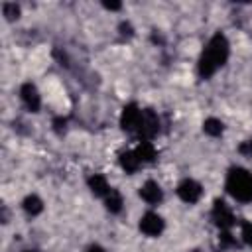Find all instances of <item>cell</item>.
Listing matches in <instances>:
<instances>
[{
  "instance_id": "1",
  "label": "cell",
  "mask_w": 252,
  "mask_h": 252,
  "mask_svg": "<svg viewBox=\"0 0 252 252\" xmlns=\"http://www.w3.org/2000/svg\"><path fill=\"white\" fill-rule=\"evenodd\" d=\"M228 53H230V49H228V39H226L220 32H217V33L209 39L205 51L201 53L199 67H197V69H199V75H201L203 79L213 77V75L217 73V69L226 63Z\"/></svg>"
},
{
  "instance_id": "2",
  "label": "cell",
  "mask_w": 252,
  "mask_h": 252,
  "mask_svg": "<svg viewBox=\"0 0 252 252\" xmlns=\"http://www.w3.org/2000/svg\"><path fill=\"white\" fill-rule=\"evenodd\" d=\"M226 191L238 203L252 201V173L244 167H232L226 175Z\"/></svg>"
},
{
  "instance_id": "3",
  "label": "cell",
  "mask_w": 252,
  "mask_h": 252,
  "mask_svg": "<svg viewBox=\"0 0 252 252\" xmlns=\"http://www.w3.org/2000/svg\"><path fill=\"white\" fill-rule=\"evenodd\" d=\"M158 132H159V118H158V114H156L152 108H144L136 134H138L142 140H148V142H150Z\"/></svg>"
},
{
  "instance_id": "4",
  "label": "cell",
  "mask_w": 252,
  "mask_h": 252,
  "mask_svg": "<svg viewBox=\"0 0 252 252\" xmlns=\"http://www.w3.org/2000/svg\"><path fill=\"white\" fill-rule=\"evenodd\" d=\"M211 217H213L215 224H217L220 230H228V228L236 222L234 213L230 211V207H228L222 199H215V203H213V211H211Z\"/></svg>"
},
{
  "instance_id": "5",
  "label": "cell",
  "mask_w": 252,
  "mask_h": 252,
  "mask_svg": "<svg viewBox=\"0 0 252 252\" xmlns=\"http://www.w3.org/2000/svg\"><path fill=\"white\" fill-rule=\"evenodd\" d=\"M177 195H179V199L183 201V203H189V205H193V203H197L199 199H201V195H203V187L195 181V179H183L179 185H177Z\"/></svg>"
},
{
  "instance_id": "6",
  "label": "cell",
  "mask_w": 252,
  "mask_h": 252,
  "mask_svg": "<svg viewBox=\"0 0 252 252\" xmlns=\"http://www.w3.org/2000/svg\"><path fill=\"white\" fill-rule=\"evenodd\" d=\"M140 118H142V108L134 102L126 104L122 108V114H120V126L122 130L126 132H136L138 130V124H140Z\"/></svg>"
},
{
  "instance_id": "7",
  "label": "cell",
  "mask_w": 252,
  "mask_h": 252,
  "mask_svg": "<svg viewBox=\"0 0 252 252\" xmlns=\"http://www.w3.org/2000/svg\"><path fill=\"white\" fill-rule=\"evenodd\" d=\"M163 226H165V222L158 213L150 211V213L142 215V219H140V230L146 236H159L163 232Z\"/></svg>"
},
{
  "instance_id": "8",
  "label": "cell",
  "mask_w": 252,
  "mask_h": 252,
  "mask_svg": "<svg viewBox=\"0 0 252 252\" xmlns=\"http://www.w3.org/2000/svg\"><path fill=\"white\" fill-rule=\"evenodd\" d=\"M20 98H22V102L26 104V108L30 112H37L39 106H41V98H39V93H37V89H35L33 83H24L22 85Z\"/></svg>"
},
{
  "instance_id": "9",
  "label": "cell",
  "mask_w": 252,
  "mask_h": 252,
  "mask_svg": "<svg viewBox=\"0 0 252 252\" xmlns=\"http://www.w3.org/2000/svg\"><path fill=\"white\" fill-rule=\"evenodd\" d=\"M140 197H142L148 205H158V203H161V199H163V191H161V187L158 185V181L148 179V181L140 187Z\"/></svg>"
},
{
  "instance_id": "10",
  "label": "cell",
  "mask_w": 252,
  "mask_h": 252,
  "mask_svg": "<svg viewBox=\"0 0 252 252\" xmlns=\"http://www.w3.org/2000/svg\"><path fill=\"white\" fill-rule=\"evenodd\" d=\"M87 183H89V189L96 195V197H106L108 193H110V185H108V181H106V177L104 175H100V173H93L89 179H87Z\"/></svg>"
},
{
  "instance_id": "11",
  "label": "cell",
  "mask_w": 252,
  "mask_h": 252,
  "mask_svg": "<svg viewBox=\"0 0 252 252\" xmlns=\"http://www.w3.org/2000/svg\"><path fill=\"white\" fill-rule=\"evenodd\" d=\"M134 154H136V158L140 159V163H150V161L156 159V148H154V144L148 142V140H142L140 146L134 150Z\"/></svg>"
},
{
  "instance_id": "12",
  "label": "cell",
  "mask_w": 252,
  "mask_h": 252,
  "mask_svg": "<svg viewBox=\"0 0 252 252\" xmlns=\"http://www.w3.org/2000/svg\"><path fill=\"white\" fill-rule=\"evenodd\" d=\"M120 165H122V169L126 173H136L142 163H140V159L136 158L134 152H122L120 154Z\"/></svg>"
},
{
  "instance_id": "13",
  "label": "cell",
  "mask_w": 252,
  "mask_h": 252,
  "mask_svg": "<svg viewBox=\"0 0 252 252\" xmlns=\"http://www.w3.org/2000/svg\"><path fill=\"white\" fill-rule=\"evenodd\" d=\"M104 205H106V211H110V213H120V211H122V205H124V199H122L120 191L110 189V193L104 197Z\"/></svg>"
},
{
  "instance_id": "14",
  "label": "cell",
  "mask_w": 252,
  "mask_h": 252,
  "mask_svg": "<svg viewBox=\"0 0 252 252\" xmlns=\"http://www.w3.org/2000/svg\"><path fill=\"white\" fill-rule=\"evenodd\" d=\"M22 207H24V211H26L28 215L35 217V215H39V213L43 211V201H41L37 195H28V197L24 199Z\"/></svg>"
},
{
  "instance_id": "15",
  "label": "cell",
  "mask_w": 252,
  "mask_h": 252,
  "mask_svg": "<svg viewBox=\"0 0 252 252\" xmlns=\"http://www.w3.org/2000/svg\"><path fill=\"white\" fill-rule=\"evenodd\" d=\"M222 130H224V126H222V122L219 118H207L203 122V132L209 134V136H220Z\"/></svg>"
},
{
  "instance_id": "16",
  "label": "cell",
  "mask_w": 252,
  "mask_h": 252,
  "mask_svg": "<svg viewBox=\"0 0 252 252\" xmlns=\"http://www.w3.org/2000/svg\"><path fill=\"white\" fill-rule=\"evenodd\" d=\"M2 14L6 16V20H18V16H20V6L16 4V2H4L2 4Z\"/></svg>"
},
{
  "instance_id": "17",
  "label": "cell",
  "mask_w": 252,
  "mask_h": 252,
  "mask_svg": "<svg viewBox=\"0 0 252 252\" xmlns=\"http://www.w3.org/2000/svg\"><path fill=\"white\" fill-rule=\"evenodd\" d=\"M240 236H242L244 244L252 246V222H250V220H244V222L240 224Z\"/></svg>"
},
{
  "instance_id": "18",
  "label": "cell",
  "mask_w": 252,
  "mask_h": 252,
  "mask_svg": "<svg viewBox=\"0 0 252 252\" xmlns=\"http://www.w3.org/2000/svg\"><path fill=\"white\" fill-rule=\"evenodd\" d=\"M219 242H220V248H230V246H236V238L228 232V230H220L219 234Z\"/></svg>"
},
{
  "instance_id": "19",
  "label": "cell",
  "mask_w": 252,
  "mask_h": 252,
  "mask_svg": "<svg viewBox=\"0 0 252 252\" xmlns=\"http://www.w3.org/2000/svg\"><path fill=\"white\" fill-rule=\"evenodd\" d=\"M238 152H240L242 156H246V158H252V140L242 142V144L238 146Z\"/></svg>"
},
{
  "instance_id": "20",
  "label": "cell",
  "mask_w": 252,
  "mask_h": 252,
  "mask_svg": "<svg viewBox=\"0 0 252 252\" xmlns=\"http://www.w3.org/2000/svg\"><path fill=\"white\" fill-rule=\"evenodd\" d=\"M118 30H120V33H122V35H126V37H130V35H132V32H134V30H132V26H130L128 22H122V24L118 26Z\"/></svg>"
},
{
  "instance_id": "21",
  "label": "cell",
  "mask_w": 252,
  "mask_h": 252,
  "mask_svg": "<svg viewBox=\"0 0 252 252\" xmlns=\"http://www.w3.org/2000/svg\"><path fill=\"white\" fill-rule=\"evenodd\" d=\"M104 8L106 10H120L122 4H118V2H104Z\"/></svg>"
},
{
  "instance_id": "22",
  "label": "cell",
  "mask_w": 252,
  "mask_h": 252,
  "mask_svg": "<svg viewBox=\"0 0 252 252\" xmlns=\"http://www.w3.org/2000/svg\"><path fill=\"white\" fill-rule=\"evenodd\" d=\"M53 124H55V130H59V132H61V128L65 130V120H63V118H57Z\"/></svg>"
},
{
  "instance_id": "23",
  "label": "cell",
  "mask_w": 252,
  "mask_h": 252,
  "mask_svg": "<svg viewBox=\"0 0 252 252\" xmlns=\"http://www.w3.org/2000/svg\"><path fill=\"white\" fill-rule=\"evenodd\" d=\"M87 252H104V250H102L100 246H91V248H89Z\"/></svg>"
},
{
  "instance_id": "24",
  "label": "cell",
  "mask_w": 252,
  "mask_h": 252,
  "mask_svg": "<svg viewBox=\"0 0 252 252\" xmlns=\"http://www.w3.org/2000/svg\"><path fill=\"white\" fill-rule=\"evenodd\" d=\"M28 252H33V250H28Z\"/></svg>"
}]
</instances>
